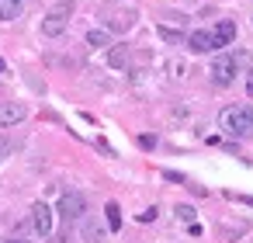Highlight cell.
<instances>
[{
	"label": "cell",
	"mask_w": 253,
	"mask_h": 243,
	"mask_svg": "<svg viewBox=\"0 0 253 243\" xmlns=\"http://www.w3.org/2000/svg\"><path fill=\"white\" fill-rule=\"evenodd\" d=\"M211 35H215V42H218V49L222 46H232L236 42V21H229V18H222L215 28H211Z\"/></svg>",
	"instance_id": "obj_8"
},
{
	"label": "cell",
	"mask_w": 253,
	"mask_h": 243,
	"mask_svg": "<svg viewBox=\"0 0 253 243\" xmlns=\"http://www.w3.org/2000/svg\"><path fill=\"white\" fill-rule=\"evenodd\" d=\"M21 18V0H0V21Z\"/></svg>",
	"instance_id": "obj_10"
},
{
	"label": "cell",
	"mask_w": 253,
	"mask_h": 243,
	"mask_svg": "<svg viewBox=\"0 0 253 243\" xmlns=\"http://www.w3.org/2000/svg\"><path fill=\"white\" fill-rule=\"evenodd\" d=\"M84 236H87L90 243H104V229H101L94 219H84Z\"/></svg>",
	"instance_id": "obj_13"
},
{
	"label": "cell",
	"mask_w": 253,
	"mask_h": 243,
	"mask_svg": "<svg viewBox=\"0 0 253 243\" xmlns=\"http://www.w3.org/2000/svg\"><path fill=\"white\" fill-rule=\"evenodd\" d=\"M187 49H191V52H215V49H218V42H215L211 28H198V32H191V35H187Z\"/></svg>",
	"instance_id": "obj_6"
},
{
	"label": "cell",
	"mask_w": 253,
	"mask_h": 243,
	"mask_svg": "<svg viewBox=\"0 0 253 243\" xmlns=\"http://www.w3.org/2000/svg\"><path fill=\"white\" fill-rule=\"evenodd\" d=\"M139 146H142V149H153V146H156V136H139Z\"/></svg>",
	"instance_id": "obj_17"
},
{
	"label": "cell",
	"mask_w": 253,
	"mask_h": 243,
	"mask_svg": "<svg viewBox=\"0 0 253 243\" xmlns=\"http://www.w3.org/2000/svg\"><path fill=\"white\" fill-rule=\"evenodd\" d=\"M4 73H7V63H4V59H0V77H4Z\"/></svg>",
	"instance_id": "obj_22"
},
{
	"label": "cell",
	"mask_w": 253,
	"mask_h": 243,
	"mask_svg": "<svg viewBox=\"0 0 253 243\" xmlns=\"http://www.w3.org/2000/svg\"><path fill=\"white\" fill-rule=\"evenodd\" d=\"M229 198H232V201H243V205H250V208H253V198H250V194H229Z\"/></svg>",
	"instance_id": "obj_20"
},
{
	"label": "cell",
	"mask_w": 253,
	"mask_h": 243,
	"mask_svg": "<svg viewBox=\"0 0 253 243\" xmlns=\"http://www.w3.org/2000/svg\"><path fill=\"white\" fill-rule=\"evenodd\" d=\"M70 14H73V4H70V0L56 4V7L45 14V21H42V35H45V39H59V35L66 32V21H70Z\"/></svg>",
	"instance_id": "obj_2"
},
{
	"label": "cell",
	"mask_w": 253,
	"mask_h": 243,
	"mask_svg": "<svg viewBox=\"0 0 253 243\" xmlns=\"http://www.w3.org/2000/svg\"><path fill=\"white\" fill-rule=\"evenodd\" d=\"M160 39L170 42V46H180V42H184V35H180L177 28H167V25H160Z\"/></svg>",
	"instance_id": "obj_14"
},
{
	"label": "cell",
	"mask_w": 253,
	"mask_h": 243,
	"mask_svg": "<svg viewBox=\"0 0 253 243\" xmlns=\"http://www.w3.org/2000/svg\"><path fill=\"white\" fill-rule=\"evenodd\" d=\"M11 149H14V146H11V139H7V136H0V160H4Z\"/></svg>",
	"instance_id": "obj_16"
},
{
	"label": "cell",
	"mask_w": 253,
	"mask_h": 243,
	"mask_svg": "<svg viewBox=\"0 0 253 243\" xmlns=\"http://www.w3.org/2000/svg\"><path fill=\"white\" fill-rule=\"evenodd\" d=\"M218 125L232 139H250L253 136V108L250 104H229V108H222Z\"/></svg>",
	"instance_id": "obj_1"
},
{
	"label": "cell",
	"mask_w": 253,
	"mask_h": 243,
	"mask_svg": "<svg viewBox=\"0 0 253 243\" xmlns=\"http://www.w3.org/2000/svg\"><path fill=\"white\" fill-rule=\"evenodd\" d=\"M32 226H35V233L45 240V236H52V208L45 205V201H35L32 205Z\"/></svg>",
	"instance_id": "obj_5"
},
{
	"label": "cell",
	"mask_w": 253,
	"mask_h": 243,
	"mask_svg": "<svg viewBox=\"0 0 253 243\" xmlns=\"http://www.w3.org/2000/svg\"><path fill=\"white\" fill-rule=\"evenodd\" d=\"M246 91H250V97H253V80H250V84H246Z\"/></svg>",
	"instance_id": "obj_23"
},
{
	"label": "cell",
	"mask_w": 253,
	"mask_h": 243,
	"mask_svg": "<svg viewBox=\"0 0 253 243\" xmlns=\"http://www.w3.org/2000/svg\"><path fill=\"white\" fill-rule=\"evenodd\" d=\"M108 63H111V70H125V66H128V46H115V42H111Z\"/></svg>",
	"instance_id": "obj_9"
},
{
	"label": "cell",
	"mask_w": 253,
	"mask_h": 243,
	"mask_svg": "<svg viewBox=\"0 0 253 243\" xmlns=\"http://www.w3.org/2000/svg\"><path fill=\"white\" fill-rule=\"evenodd\" d=\"M236 70H239V66H236L232 56H215V59H211V80H215L218 87H229V84L236 80Z\"/></svg>",
	"instance_id": "obj_4"
},
{
	"label": "cell",
	"mask_w": 253,
	"mask_h": 243,
	"mask_svg": "<svg viewBox=\"0 0 253 243\" xmlns=\"http://www.w3.org/2000/svg\"><path fill=\"white\" fill-rule=\"evenodd\" d=\"M87 46H94V49H108V46H111V35H108L104 28H90V32H87Z\"/></svg>",
	"instance_id": "obj_11"
},
{
	"label": "cell",
	"mask_w": 253,
	"mask_h": 243,
	"mask_svg": "<svg viewBox=\"0 0 253 243\" xmlns=\"http://www.w3.org/2000/svg\"><path fill=\"white\" fill-rule=\"evenodd\" d=\"M4 243H32V240H25V236H11V240H4Z\"/></svg>",
	"instance_id": "obj_21"
},
{
	"label": "cell",
	"mask_w": 253,
	"mask_h": 243,
	"mask_svg": "<svg viewBox=\"0 0 253 243\" xmlns=\"http://www.w3.org/2000/svg\"><path fill=\"white\" fill-rule=\"evenodd\" d=\"M194 215H198V212H194L191 205H177V219H184V222H194Z\"/></svg>",
	"instance_id": "obj_15"
},
{
	"label": "cell",
	"mask_w": 253,
	"mask_h": 243,
	"mask_svg": "<svg viewBox=\"0 0 253 243\" xmlns=\"http://www.w3.org/2000/svg\"><path fill=\"white\" fill-rule=\"evenodd\" d=\"M56 212H59V219L77 222V219H84V212H87V198H84L80 191H66V194H59Z\"/></svg>",
	"instance_id": "obj_3"
},
{
	"label": "cell",
	"mask_w": 253,
	"mask_h": 243,
	"mask_svg": "<svg viewBox=\"0 0 253 243\" xmlns=\"http://www.w3.org/2000/svg\"><path fill=\"white\" fill-rule=\"evenodd\" d=\"M25 115H28V108L21 101H4L0 104V129H11V125L25 122Z\"/></svg>",
	"instance_id": "obj_7"
},
{
	"label": "cell",
	"mask_w": 253,
	"mask_h": 243,
	"mask_svg": "<svg viewBox=\"0 0 253 243\" xmlns=\"http://www.w3.org/2000/svg\"><path fill=\"white\" fill-rule=\"evenodd\" d=\"M163 177L173 181V184H184V174H177V170H163Z\"/></svg>",
	"instance_id": "obj_18"
},
{
	"label": "cell",
	"mask_w": 253,
	"mask_h": 243,
	"mask_svg": "<svg viewBox=\"0 0 253 243\" xmlns=\"http://www.w3.org/2000/svg\"><path fill=\"white\" fill-rule=\"evenodd\" d=\"M153 219H156V205L146 208V212H139V222H153Z\"/></svg>",
	"instance_id": "obj_19"
},
{
	"label": "cell",
	"mask_w": 253,
	"mask_h": 243,
	"mask_svg": "<svg viewBox=\"0 0 253 243\" xmlns=\"http://www.w3.org/2000/svg\"><path fill=\"white\" fill-rule=\"evenodd\" d=\"M104 215H108V229L118 233L122 229V208H118V201H108L104 205Z\"/></svg>",
	"instance_id": "obj_12"
}]
</instances>
